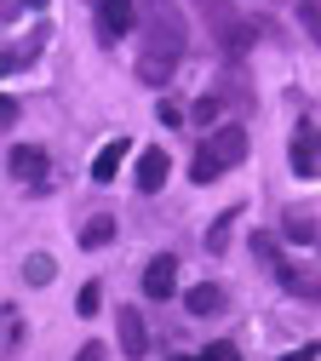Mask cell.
<instances>
[{
  "mask_svg": "<svg viewBox=\"0 0 321 361\" xmlns=\"http://www.w3.org/2000/svg\"><path fill=\"white\" fill-rule=\"evenodd\" d=\"M6 166H12L18 184H29V190H46V184H52V155H46L40 144H18Z\"/></svg>",
  "mask_w": 321,
  "mask_h": 361,
  "instance_id": "277c9868",
  "label": "cell"
},
{
  "mask_svg": "<svg viewBox=\"0 0 321 361\" xmlns=\"http://www.w3.org/2000/svg\"><path fill=\"white\" fill-rule=\"evenodd\" d=\"M132 23H138V6H132V0H98V35L109 40V47H115L121 35H132Z\"/></svg>",
  "mask_w": 321,
  "mask_h": 361,
  "instance_id": "8992f818",
  "label": "cell"
},
{
  "mask_svg": "<svg viewBox=\"0 0 321 361\" xmlns=\"http://www.w3.org/2000/svg\"><path fill=\"white\" fill-rule=\"evenodd\" d=\"M35 58V40H29V47H0V75H12V69H23Z\"/></svg>",
  "mask_w": 321,
  "mask_h": 361,
  "instance_id": "2e32d148",
  "label": "cell"
},
{
  "mask_svg": "<svg viewBox=\"0 0 321 361\" xmlns=\"http://www.w3.org/2000/svg\"><path fill=\"white\" fill-rule=\"evenodd\" d=\"M218 109H224V104H218V98H212V92H207V98H201V104H195V121H218Z\"/></svg>",
  "mask_w": 321,
  "mask_h": 361,
  "instance_id": "ffe728a7",
  "label": "cell"
},
{
  "mask_svg": "<svg viewBox=\"0 0 321 361\" xmlns=\"http://www.w3.org/2000/svg\"><path fill=\"white\" fill-rule=\"evenodd\" d=\"M172 293H178V258L161 252V258H150V269H144V298H172Z\"/></svg>",
  "mask_w": 321,
  "mask_h": 361,
  "instance_id": "52a82bcc",
  "label": "cell"
},
{
  "mask_svg": "<svg viewBox=\"0 0 321 361\" xmlns=\"http://www.w3.org/2000/svg\"><path fill=\"white\" fill-rule=\"evenodd\" d=\"M29 6H40V0H29Z\"/></svg>",
  "mask_w": 321,
  "mask_h": 361,
  "instance_id": "d4e9b609",
  "label": "cell"
},
{
  "mask_svg": "<svg viewBox=\"0 0 321 361\" xmlns=\"http://www.w3.org/2000/svg\"><path fill=\"white\" fill-rule=\"evenodd\" d=\"M287 235H293V241H315V224H310V212H287Z\"/></svg>",
  "mask_w": 321,
  "mask_h": 361,
  "instance_id": "ac0fdd59",
  "label": "cell"
},
{
  "mask_svg": "<svg viewBox=\"0 0 321 361\" xmlns=\"http://www.w3.org/2000/svg\"><path fill=\"white\" fill-rule=\"evenodd\" d=\"M52 276H58V264L46 258V252H35V258H23V281H29V287H46V281H52Z\"/></svg>",
  "mask_w": 321,
  "mask_h": 361,
  "instance_id": "4fadbf2b",
  "label": "cell"
},
{
  "mask_svg": "<svg viewBox=\"0 0 321 361\" xmlns=\"http://www.w3.org/2000/svg\"><path fill=\"white\" fill-rule=\"evenodd\" d=\"M98 304H104L98 281H86V287H80V298H75V315H86V322H92V315H98Z\"/></svg>",
  "mask_w": 321,
  "mask_h": 361,
  "instance_id": "e0dca14e",
  "label": "cell"
},
{
  "mask_svg": "<svg viewBox=\"0 0 321 361\" xmlns=\"http://www.w3.org/2000/svg\"><path fill=\"white\" fill-rule=\"evenodd\" d=\"M126 155H132V144H126V138H109V144L98 149V161H92V184H109V178L121 172Z\"/></svg>",
  "mask_w": 321,
  "mask_h": 361,
  "instance_id": "8fae6325",
  "label": "cell"
},
{
  "mask_svg": "<svg viewBox=\"0 0 321 361\" xmlns=\"http://www.w3.org/2000/svg\"><path fill=\"white\" fill-rule=\"evenodd\" d=\"M75 361H109V350H104L98 338H92V344H80V350H75Z\"/></svg>",
  "mask_w": 321,
  "mask_h": 361,
  "instance_id": "d6986e66",
  "label": "cell"
},
{
  "mask_svg": "<svg viewBox=\"0 0 321 361\" xmlns=\"http://www.w3.org/2000/svg\"><path fill=\"white\" fill-rule=\"evenodd\" d=\"M207 361H241V355H236V344H212V350H207Z\"/></svg>",
  "mask_w": 321,
  "mask_h": 361,
  "instance_id": "7402d4cb",
  "label": "cell"
},
{
  "mask_svg": "<svg viewBox=\"0 0 321 361\" xmlns=\"http://www.w3.org/2000/svg\"><path fill=\"white\" fill-rule=\"evenodd\" d=\"M172 361H207V355H172Z\"/></svg>",
  "mask_w": 321,
  "mask_h": 361,
  "instance_id": "cb8c5ba5",
  "label": "cell"
},
{
  "mask_svg": "<svg viewBox=\"0 0 321 361\" xmlns=\"http://www.w3.org/2000/svg\"><path fill=\"white\" fill-rule=\"evenodd\" d=\"M298 23H304V35L321 47V0H298Z\"/></svg>",
  "mask_w": 321,
  "mask_h": 361,
  "instance_id": "9a60e30c",
  "label": "cell"
},
{
  "mask_svg": "<svg viewBox=\"0 0 321 361\" xmlns=\"http://www.w3.org/2000/svg\"><path fill=\"white\" fill-rule=\"evenodd\" d=\"M304 293H310V298H321V281H304Z\"/></svg>",
  "mask_w": 321,
  "mask_h": 361,
  "instance_id": "603a6c76",
  "label": "cell"
},
{
  "mask_svg": "<svg viewBox=\"0 0 321 361\" xmlns=\"http://www.w3.org/2000/svg\"><path fill=\"white\" fill-rule=\"evenodd\" d=\"M109 241H115V218H109V212H92V218L80 224V247L92 252V247H109Z\"/></svg>",
  "mask_w": 321,
  "mask_h": 361,
  "instance_id": "7c38bea8",
  "label": "cell"
},
{
  "mask_svg": "<svg viewBox=\"0 0 321 361\" xmlns=\"http://www.w3.org/2000/svg\"><path fill=\"white\" fill-rule=\"evenodd\" d=\"M195 6H201V18H207V29H212V40H218L224 58H247V52H253L258 29H253L236 6H224V0H195Z\"/></svg>",
  "mask_w": 321,
  "mask_h": 361,
  "instance_id": "3957f363",
  "label": "cell"
},
{
  "mask_svg": "<svg viewBox=\"0 0 321 361\" xmlns=\"http://www.w3.org/2000/svg\"><path fill=\"white\" fill-rule=\"evenodd\" d=\"M224 304H229V293H224L218 281H201V287L183 293V310H190V315H218Z\"/></svg>",
  "mask_w": 321,
  "mask_h": 361,
  "instance_id": "30bf717a",
  "label": "cell"
},
{
  "mask_svg": "<svg viewBox=\"0 0 321 361\" xmlns=\"http://www.w3.org/2000/svg\"><path fill=\"white\" fill-rule=\"evenodd\" d=\"M166 172H172L166 149H144V155H138V195H155L166 184Z\"/></svg>",
  "mask_w": 321,
  "mask_h": 361,
  "instance_id": "9c48e42d",
  "label": "cell"
},
{
  "mask_svg": "<svg viewBox=\"0 0 321 361\" xmlns=\"http://www.w3.org/2000/svg\"><path fill=\"white\" fill-rule=\"evenodd\" d=\"M293 172L298 178H321V126L315 121H298V132H293Z\"/></svg>",
  "mask_w": 321,
  "mask_h": 361,
  "instance_id": "5b68a950",
  "label": "cell"
},
{
  "mask_svg": "<svg viewBox=\"0 0 321 361\" xmlns=\"http://www.w3.org/2000/svg\"><path fill=\"white\" fill-rule=\"evenodd\" d=\"M12 121H18V98L0 92V126H12Z\"/></svg>",
  "mask_w": 321,
  "mask_h": 361,
  "instance_id": "44dd1931",
  "label": "cell"
},
{
  "mask_svg": "<svg viewBox=\"0 0 321 361\" xmlns=\"http://www.w3.org/2000/svg\"><path fill=\"white\" fill-rule=\"evenodd\" d=\"M115 327H121V350H126L132 361L150 350V327H144V315H138V304H126V310L115 315Z\"/></svg>",
  "mask_w": 321,
  "mask_h": 361,
  "instance_id": "ba28073f",
  "label": "cell"
},
{
  "mask_svg": "<svg viewBox=\"0 0 321 361\" xmlns=\"http://www.w3.org/2000/svg\"><path fill=\"white\" fill-rule=\"evenodd\" d=\"M183 63V12L178 6H150L144 18V47H138V80L144 86H166Z\"/></svg>",
  "mask_w": 321,
  "mask_h": 361,
  "instance_id": "6da1fadb",
  "label": "cell"
},
{
  "mask_svg": "<svg viewBox=\"0 0 321 361\" xmlns=\"http://www.w3.org/2000/svg\"><path fill=\"white\" fill-rule=\"evenodd\" d=\"M229 224H236V207H229V212H218V224L207 230V252H224V247H229Z\"/></svg>",
  "mask_w": 321,
  "mask_h": 361,
  "instance_id": "5bb4252c",
  "label": "cell"
},
{
  "mask_svg": "<svg viewBox=\"0 0 321 361\" xmlns=\"http://www.w3.org/2000/svg\"><path fill=\"white\" fill-rule=\"evenodd\" d=\"M241 161H247V126H236V121H229V126H218L212 138L195 149L190 178H195V184H218V178H224L229 166H241Z\"/></svg>",
  "mask_w": 321,
  "mask_h": 361,
  "instance_id": "7a4b0ae2",
  "label": "cell"
}]
</instances>
